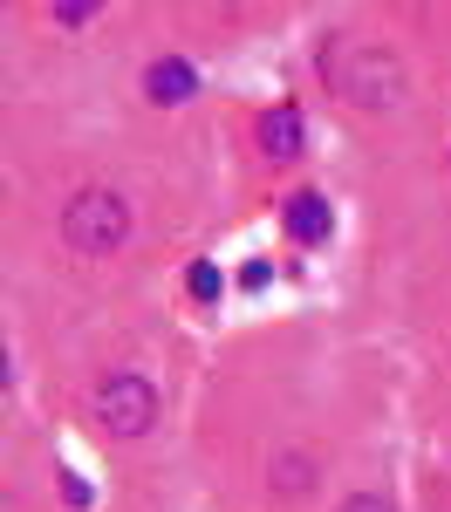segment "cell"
Listing matches in <instances>:
<instances>
[{
	"instance_id": "7a4b0ae2",
	"label": "cell",
	"mask_w": 451,
	"mask_h": 512,
	"mask_svg": "<svg viewBox=\"0 0 451 512\" xmlns=\"http://www.w3.org/2000/svg\"><path fill=\"white\" fill-rule=\"evenodd\" d=\"M62 239H69V253L82 260H110L123 239H130V205L117 192H103V185H89L62 205Z\"/></svg>"
},
{
	"instance_id": "8fae6325",
	"label": "cell",
	"mask_w": 451,
	"mask_h": 512,
	"mask_svg": "<svg viewBox=\"0 0 451 512\" xmlns=\"http://www.w3.org/2000/svg\"><path fill=\"white\" fill-rule=\"evenodd\" d=\"M62 499H69V506H89V485H82V472H62Z\"/></svg>"
},
{
	"instance_id": "8992f818",
	"label": "cell",
	"mask_w": 451,
	"mask_h": 512,
	"mask_svg": "<svg viewBox=\"0 0 451 512\" xmlns=\"http://www.w3.org/2000/svg\"><path fill=\"white\" fill-rule=\"evenodd\" d=\"M281 219H287V239H301V246H322V239L335 233V212H328L322 192H294L281 205Z\"/></svg>"
},
{
	"instance_id": "5b68a950",
	"label": "cell",
	"mask_w": 451,
	"mask_h": 512,
	"mask_svg": "<svg viewBox=\"0 0 451 512\" xmlns=\"http://www.w3.org/2000/svg\"><path fill=\"white\" fill-rule=\"evenodd\" d=\"M260 151H267L274 164H294L301 151H308V123H301L294 103H274V110L260 117Z\"/></svg>"
},
{
	"instance_id": "30bf717a",
	"label": "cell",
	"mask_w": 451,
	"mask_h": 512,
	"mask_svg": "<svg viewBox=\"0 0 451 512\" xmlns=\"http://www.w3.org/2000/svg\"><path fill=\"white\" fill-rule=\"evenodd\" d=\"M335 512H397V499H383V492H349Z\"/></svg>"
},
{
	"instance_id": "ba28073f",
	"label": "cell",
	"mask_w": 451,
	"mask_h": 512,
	"mask_svg": "<svg viewBox=\"0 0 451 512\" xmlns=\"http://www.w3.org/2000/svg\"><path fill=\"white\" fill-rule=\"evenodd\" d=\"M96 14H103L96 0H55V7H48V21H55V28H89Z\"/></svg>"
},
{
	"instance_id": "3957f363",
	"label": "cell",
	"mask_w": 451,
	"mask_h": 512,
	"mask_svg": "<svg viewBox=\"0 0 451 512\" xmlns=\"http://www.w3.org/2000/svg\"><path fill=\"white\" fill-rule=\"evenodd\" d=\"M96 424L117 437V444L151 437V431H158V383L137 376V369H117V376L96 390Z\"/></svg>"
},
{
	"instance_id": "6da1fadb",
	"label": "cell",
	"mask_w": 451,
	"mask_h": 512,
	"mask_svg": "<svg viewBox=\"0 0 451 512\" xmlns=\"http://www.w3.org/2000/svg\"><path fill=\"white\" fill-rule=\"evenodd\" d=\"M315 69H322V82L349 103V110H397V103L410 96L404 62H397L390 48L356 41V35H328L322 55H315Z\"/></svg>"
},
{
	"instance_id": "52a82bcc",
	"label": "cell",
	"mask_w": 451,
	"mask_h": 512,
	"mask_svg": "<svg viewBox=\"0 0 451 512\" xmlns=\"http://www.w3.org/2000/svg\"><path fill=\"white\" fill-rule=\"evenodd\" d=\"M315 472H322V465H315V451H281V458L267 465V478H274V492H281V499H301V492L315 485Z\"/></svg>"
},
{
	"instance_id": "277c9868",
	"label": "cell",
	"mask_w": 451,
	"mask_h": 512,
	"mask_svg": "<svg viewBox=\"0 0 451 512\" xmlns=\"http://www.w3.org/2000/svg\"><path fill=\"white\" fill-rule=\"evenodd\" d=\"M144 96H151L158 110H178V103H192V96H199V69H192V62H178V55H158V62L144 69Z\"/></svg>"
},
{
	"instance_id": "9c48e42d",
	"label": "cell",
	"mask_w": 451,
	"mask_h": 512,
	"mask_svg": "<svg viewBox=\"0 0 451 512\" xmlns=\"http://www.w3.org/2000/svg\"><path fill=\"white\" fill-rule=\"evenodd\" d=\"M219 287H226V274H219L212 260H199V267L185 274V294H192V301H219Z\"/></svg>"
}]
</instances>
